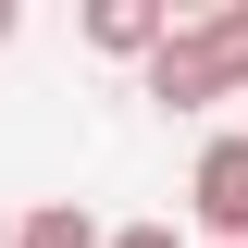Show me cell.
Masks as SVG:
<instances>
[{
    "label": "cell",
    "mask_w": 248,
    "mask_h": 248,
    "mask_svg": "<svg viewBox=\"0 0 248 248\" xmlns=\"http://www.w3.org/2000/svg\"><path fill=\"white\" fill-rule=\"evenodd\" d=\"M137 87H149L161 112H211V99H248V0H223V13H174V37L137 62Z\"/></svg>",
    "instance_id": "obj_1"
},
{
    "label": "cell",
    "mask_w": 248,
    "mask_h": 248,
    "mask_svg": "<svg viewBox=\"0 0 248 248\" xmlns=\"http://www.w3.org/2000/svg\"><path fill=\"white\" fill-rule=\"evenodd\" d=\"M186 223H199V248H248V124H223L186 161Z\"/></svg>",
    "instance_id": "obj_2"
},
{
    "label": "cell",
    "mask_w": 248,
    "mask_h": 248,
    "mask_svg": "<svg viewBox=\"0 0 248 248\" xmlns=\"http://www.w3.org/2000/svg\"><path fill=\"white\" fill-rule=\"evenodd\" d=\"M174 37V0H87V50L99 62H149Z\"/></svg>",
    "instance_id": "obj_3"
},
{
    "label": "cell",
    "mask_w": 248,
    "mask_h": 248,
    "mask_svg": "<svg viewBox=\"0 0 248 248\" xmlns=\"http://www.w3.org/2000/svg\"><path fill=\"white\" fill-rule=\"evenodd\" d=\"M13 248H112V223L87 199H37V211H13Z\"/></svg>",
    "instance_id": "obj_4"
},
{
    "label": "cell",
    "mask_w": 248,
    "mask_h": 248,
    "mask_svg": "<svg viewBox=\"0 0 248 248\" xmlns=\"http://www.w3.org/2000/svg\"><path fill=\"white\" fill-rule=\"evenodd\" d=\"M112 248H199V236H174V223H112Z\"/></svg>",
    "instance_id": "obj_5"
},
{
    "label": "cell",
    "mask_w": 248,
    "mask_h": 248,
    "mask_svg": "<svg viewBox=\"0 0 248 248\" xmlns=\"http://www.w3.org/2000/svg\"><path fill=\"white\" fill-rule=\"evenodd\" d=\"M13 37H25V13H13V0H0V50H13Z\"/></svg>",
    "instance_id": "obj_6"
},
{
    "label": "cell",
    "mask_w": 248,
    "mask_h": 248,
    "mask_svg": "<svg viewBox=\"0 0 248 248\" xmlns=\"http://www.w3.org/2000/svg\"><path fill=\"white\" fill-rule=\"evenodd\" d=\"M0 248H13V211H0Z\"/></svg>",
    "instance_id": "obj_7"
}]
</instances>
